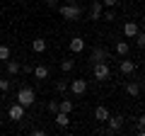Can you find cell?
I'll list each match as a JSON object with an SVG mask.
<instances>
[{
  "label": "cell",
  "mask_w": 145,
  "mask_h": 136,
  "mask_svg": "<svg viewBox=\"0 0 145 136\" xmlns=\"http://www.w3.org/2000/svg\"><path fill=\"white\" fill-rule=\"evenodd\" d=\"M61 17L68 22H78L82 17V7L78 3H65V5H61Z\"/></svg>",
  "instance_id": "1"
},
{
  "label": "cell",
  "mask_w": 145,
  "mask_h": 136,
  "mask_svg": "<svg viewBox=\"0 0 145 136\" xmlns=\"http://www.w3.org/2000/svg\"><path fill=\"white\" fill-rule=\"evenodd\" d=\"M17 102H20L24 110H27V107H31V105L36 102V92H34V88H27V85H24V88H20V90H17Z\"/></svg>",
  "instance_id": "2"
},
{
  "label": "cell",
  "mask_w": 145,
  "mask_h": 136,
  "mask_svg": "<svg viewBox=\"0 0 145 136\" xmlns=\"http://www.w3.org/2000/svg\"><path fill=\"white\" fill-rule=\"evenodd\" d=\"M92 73H94V78H97L99 83H104V80H109V75H111V68H109L106 61H97L92 66Z\"/></svg>",
  "instance_id": "3"
},
{
  "label": "cell",
  "mask_w": 145,
  "mask_h": 136,
  "mask_svg": "<svg viewBox=\"0 0 145 136\" xmlns=\"http://www.w3.org/2000/svg\"><path fill=\"white\" fill-rule=\"evenodd\" d=\"M123 129V117L121 114H109V119H106V131L109 134H116V131H121Z\"/></svg>",
  "instance_id": "4"
},
{
  "label": "cell",
  "mask_w": 145,
  "mask_h": 136,
  "mask_svg": "<svg viewBox=\"0 0 145 136\" xmlns=\"http://www.w3.org/2000/svg\"><path fill=\"white\" fill-rule=\"evenodd\" d=\"M109 58H111L109 49H104V46H94L92 49V63H97V61H106L109 63Z\"/></svg>",
  "instance_id": "5"
},
{
  "label": "cell",
  "mask_w": 145,
  "mask_h": 136,
  "mask_svg": "<svg viewBox=\"0 0 145 136\" xmlns=\"http://www.w3.org/2000/svg\"><path fill=\"white\" fill-rule=\"evenodd\" d=\"M68 90H70L72 95H78V97H80V95H85V92H87V80H82V78L72 80V83H70V88H68Z\"/></svg>",
  "instance_id": "6"
},
{
  "label": "cell",
  "mask_w": 145,
  "mask_h": 136,
  "mask_svg": "<svg viewBox=\"0 0 145 136\" xmlns=\"http://www.w3.org/2000/svg\"><path fill=\"white\" fill-rule=\"evenodd\" d=\"M102 0H92L89 3V20H94V22H99L102 20Z\"/></svg>",
  "instance_id": "7"
},
{
  "label": "cell",
  "mask_w": 145,
  "mask_h": 136,
  "mask_svg": "<svg viewBox=\"0 0 145 136\" xmlns=\"http://www.w3.org/2000/svg\"><path fill=\"white\" fill-rule=\"evenodd\" d=\"M7 117H10L12 121H20V119H24V107L20 105V102H15V105L7 110Z\"/></svg>",
  "instance_id": "8"
},
{
  "label": "cell",
  "mask_w": 145,
  "mask_h": 136,
  "mask_svg": "<svg viewBox=\"0 0 145 136\" xmlns=\"http://www.w3.org/2000/svg\"><path fill=\"white\" fill-rule=\"evenodd\" d=\"M119 68H121V73H123V75H133V73H135V63L128 61L126 56L119 61Z\"/></svg>",
  "instance_id": "9"
},
{
  "label": "cell",
  "mask_w": 145,
  "mask_h": 136,
  "mask_svg": "<svg viewBox=\"0 0 145 136\" xmlns=\"http://www.w3.org/2000/svg\"><path fill=\"white\" fill-rule=\"evenodd\" d=\"M138 32H140V24H138V22H126V24H123V37L133 39Z\"/></svg>",
  "instance_id": "10"
},
{
  "label": "cell",
  "mask_w": 145,
  "mask_h": 136,
  "mask_svg": "<svg viewBox=\"0 0 145 136\" xmlns=\"http://www.w3.org/2000/svg\"><path fill=\"white\" fill-rule=\"evenodd\" d=\"M68 49H70L72 53H82V49H85V39H82V37H72L70 44H68Z\"/></svg>",
  "instance_id": "11"
},
{
  "label": "cell",
  "mask_w": 145,
  "mask_h": 136,
  "mask_svg": "<svg viewBox=\"0 0 145 136\" xmlns=\"http://www.w3.org/2000/svg\"><path fill=\"white\" fill-rule=\"evenodd\" d=\"M46 49H48V44H46L44 37H36L34 42H31V51H34V53H44Z\"/></svg>",
  "instance_id": "12"
},
{
  "label": "cell",
  "mask_w": 145,
  "mask_h": 136,
  "mask_svg": "<svg viewBox=\"0 0 145 136\" xmlns=\"http://www.w3.org/2000/svg\"><path fill=\"white\" fill-rule=\"evenodd\" d=\"M126 92H128L131 97H138L140 95V83L138 80H128V83H126Z\"/></svg>",
  "instance_id": "13"
},
{
  "label": "cell",
  "mask_w": 145,
  "mask_h": 136,
  "mask_svg": "<svg viewBox=\"0 0 145 136\" xmlns=\"http://www.w3.org/2000/svg\"><path fill=\"white\" fill-rule=\"evenodd\" d=\"M56 124L61 126V129H65V126L70 124V114H68V112H61V110H58V112H56Z\"/></svg>",
  "instance_id": "14"
},
{
  "label": "cell",
  "mask_w": 145,
  "mask_h": 136,
  "mask_svg": "<svg viewBox=\"0 0 145 136\" xmlns=\"http://www.w3.org/2000/svg\"><path fill=\"white\" fill-rule=\"evenodd\" d=\"M58 110L70 114V112L75 110V102H72V100H68V97H63V100H58Z\"/></svg>",
  "instance_id": "15"
},
{
  "label": "cell",
  "mask_w": 145,
  "mask_h": 136,
  "mask_svg": "<svg viewBox=\"0 0 145 136\" xmlns=\"http://www.w3.org/2000/svg\"><path fill=\"white\" fill-rule=\"evenodd\" d=\"M109 114H111V112H109L104 105H99L97 110H94V119H97V121H106V119H109Z\"/></svg>",
  "instance_id": "16"
},
{
  "label": "cell",
  "mask_w": 145,
  "mask_h": 136,
  "mask_svg": "<svg viewBox=\"0 0 145 136\" xmlns=\"http://www.w3.org/2000/svg\"><path fill=\"white\" fill-rule=\"evenodd\" d=\"M5 68H7V73H10V75H17V73L22 71V63L10 61V58H7V61H5Z\"/></svg>",
  "instance_id": "17"
},
{
  "label": "cell",
  "mask_w": 145,
  "mask_h": 136,
  "mask_svg": "<svg viewBox=\"0 0 145 136\" xmlns=\"http://www.w3.org/2000/svg\"><path fill=\"white\" fill-rule=\"evenodd\" d=\"M128 51H131L128 42H116V53H119L121 58H123V56H128Z\"/></svg>",
  "instance_id": "18"
},
{
  "label": "cell",
  "mask_w": 145,
  "mask_h": 136,
  "mask_svg": "<svg viewBox=\"0 0 145 136\" xmlns=\"http://www.w3.org/2000/svg\"><path fill=\"white\" fill-rule=\"evenodd\" d=\"M34 75H36L39 80H46V78H48V68H46V66H34Z\"/></svg>",
  "instance_id": "19"
},
{
  "label": "cell",
  "mask_w": 145,
  "mask_h": 136,
  "mask_svg": "<svg viewBox=\"0 0 145 136\" xmlns=\"http://www.w3.org/2000/svg\"><path fill=\"white\" fill-rule=\"evenodd\" d=\"M72 68H75V61H72V58H63L61 61V71L63 73H70Z\"/></svg>",
  "instance_id": "20"
},
{
  "label": "cell",
  "mask_w": 145,
  "mask_h": 136,
  "mask_svg": "<svg viewBox=\"0 0 145 136\" xmlns=\"http://www.w3.org/2000/svg\"><path fill=\"white\" fill-rule=\"evenodd\" d=\"M68 88H70V83H68V80H58V83H56V92H61V95H65Z\"/></svg>",
  "instance_id": "21"
},
{
  "label": "cell",
  "mask_w": 145,
  "mask_h": 136,
  "mask_svg": "<svg viewBox=\"0 0 145 136\" xmlns=\"http://www.w3.org/2000/svg\"><path fill=\"white\" fill-rule=\"evenodd\" d=\"M135 129H138V134H140V136H145V114H140V117H138V124H135Z\"/></svg>",
  "instance_id": "22"
},
{
  "label": "cell",
  "mask_w": 145,
  "mask_h": 136,
  "mask_svg": "<svg viewBox=\"0 0 145 136\" xmlns=\"http://www.w3.org/2000/svg\"><path fill=\"white\" fill-rule=\"evenodd\" d=\"M133 39H135V44H138V49H145V32H138Z\"/></svg>",
  "instance_id": "23"
},
{
  "label": "cell",
  "mask_w": 145,
  "mask_h": 136,
  "mask_svg": "<svg viewBox=\"0 0 145 136\" xmlns=\"http://www.w3.org/2000/svg\"><path fill=\"white\" fill-rule=\"evenodd\" d=\"M10 58V46H3L0 44V61H7Z\"/></svg>",
  "instance_id": "24"
},
{
  "label": "cell",
  "mask_w": 145,
  "mask_h": 136,
  "mask_svg": "<svg viewBox=\"0 0 145 136\" xmlns=\"http://www.w3.org/2000/svg\"><path fill=\"white\" fill-rule=\"evenodd\" d=\"M46 107H48V112H51V114H56V112H58V100H51Z\"/></svg>",
  "instance_id": "25"
},
{
  "label": "cell",
  "mask_w": 145,
  "mask_h": 136,
  "mask_svg": "<svg viewBox=\"0 0 145 136\" xmlns=\"http://www.w3.org/2000/svg\"><path fill=\"white\" fill-rule=\"evenodd\" d=\"M114 17H116V12H114V7H109V10L104 12V20H106V22H111V20H114Z\"/></svg>",
  "instance_id": "26"
},
{
  "label": "cell",
  "mask_w": 145,
  "mask_h": 136,
  "mask_svg": "<svg viewBox=\"0 0 145 136\" xmlns=\"http://www.w3.org/2000/svg\"><path fill=\"white\" fill-rule=\"evenodd\" d=\"M7 90H10V80H0V92H7Z\"/></svg>",
  "instance_id": "27"
},
{
  "label": "cell",
  "mask_w": 145,
  "mask_h": 136,
  "mask_svg": "<svg viewBox=\"0 0 145 136\" xmlns=\"http://www.w3.org/2000/svg\"><path fill=\"white\" fill-rule=\"evenodd\" d=\"M102 5H106V7H116V5H119V0H102Z\"/></svg>",
  "instance_id": "28"
},
{
  "label": "cell",
  "mask_w": 145,
  "mask_h": 136,
  "mask_svg": "<svg viewBox=\"0 0 145 136\" xmlns=\"http://www.w3.org/2000/svg\"><path fill=\"white\" fill-rule=\"evenodd\" d=\"M22 71H24V73H34V66H29V63H22Z\"/></svg>",
  "instance_id": "29"
},
{
  "label": "cell",
  "mask_w": 145,
  "mask_h": 136,
  "mask_svg": "<svg viewBox=\"0 0 145 136\" xmlns=\"http://www.w3.org/2000/svg\"><path fill=\"white\" fill-rule=\"evenodd\" d=\"M44 3H46L48 7H56V3H58V0H44Z\"/></svg>",
  "instance_id": "30"
},
{
  "label": "cell",
  "mask_w": 145,
  "mask_h": 136,
  "mask_svg": "<svg viewBox=\"0 0 145 136\" xmlns=\"http://www.w3.org/2000/svg\"><path fill=\"white\" fill-rule=\"evenodd\" d=\"M140 24H143V27H145V15H143V20H140Z\"/></svg>",
  "instance_id": "31"
},
{
  "label": "cell",
  "mask_w": 145,
  "mask_h": 136,
  "mask_svg": "<svg viewBox=\"0 0 145 136\" xmlns=\"http://www.w3.org/2000/svg\"><path fill=\"white\" fill-rule=\"evenodd\" d=\"M65 3H78V0H65Z\"/></svg>",
  "instance_id": "32"
},
{
  "label": "cell",
  "mask_w": 145,
  "mask_h": 136,
  "mask_svg": "<svg viewBox=\"0 0 145 136\" xmlns=\"http://www.w3.org/2000/svg\"><path fill=\"white\" fill-rule=\"evenodd\" d=\"M143 83H145V73H143Z\"/></svg>",
  "instance_id": "33"
},
{
  "label": "cell",
  "mask_w": 145,
  "mask_h": 136,
  "mask_svg": "<svg viewBox=\"0 0 145 136\" xmlns=\"http://www.w3.org/2000/svg\"><path fill=\"white\" fill-rule=\"evenodd\" d=\"M0 32H3V24H0Z\"/></svg>",
  "instance_id": "34"
},
{
  "label": "cell",
  "mask_w": 145,
  "mask_h": 136,
  "mask_svg": "<svg viewBox=\"0 0 145 136\" xmlns=\"http://www.w3.org/2000/svg\"><path fill=\"white\" fill-rule=\"evenodd\" d=\"M143 90H145V83H143Z\"/></svg>",
  "instance_id": "35"
}]
</instances>
